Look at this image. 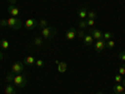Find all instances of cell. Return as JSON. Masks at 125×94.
I'll return each mask as SVG.
<instances>
[{"mask_svg": "<svg viewBox=\"0 0 125 94\" xmlns=\"http://www.w3.org/2000/svg\"><path fill=\"white\" fill-rule=\"evenodd\" d=\"M88 34H90L94 38V40H104L103 33L99 29H96V28H89V33Z\"/></svg>", "mask_w": 125, "mask_h": 94, "instance_id": "cell-5", "label": "cell"}, {"mask_svg": "<svg viewBox=\"0 0 125 94\" xmlns=\"http://www.w3.org/2000/svg\"><path fill=\"white\" fill-rule=\"evenodd\" d=\"M96 94H104V93H103V92H98Z\"/></svg>", "mask_w": 125, "mask_h": 94, "instance_id": "cell-34", "label": "cell"}, {"mask_svg": "<svg viewBox=\"0 0 125 94\" xmlns=\"http://www.w3.org/2000/svg\"><path fill=\"white\" fill-rule=\"evenodd\" d=\"M26 75L25 74H16L14 77V80H13V84L16 87V88H25L26 85Z\"/></svg>", "mask_w": 125, "mask_h": 94, "instance_id": "cell-3", "label": "cell"}, {"mask_svg": "<svg viewBox=\"0 0 125 94\" xmlns=\"http://www.w3.org/2000/svg\"><path fill=\"white\" fill-rule=\"evenodd\" d=\"M8 1H9L10 4H13V5H15V4L18 3V0H8Z\"/></svg>", "mask_w": 125, "mask_h": 94, "instance_id": "cell-31", "label": "cell"}, {"mask_svg": "<svg viewBox=\"0 0 125 94\" xmlns=\"http://www.w3.org/2000/svg\"><path fill=\"white\" fill-rule=\"evenodd\" d=\"M14 77H15V74L13 71H9L8 74H6V82L8 83H13V80H14Z\"/></svg>", "mask_w": 125, "mask_h": 94, "instance_id": "cell-19", "label": "cell"}, {"mask_svg": "<svg viewBox=\"0 0 125 94\" xmlns=\"http://www.w3.org/2000/svg\"><path fill=\"white\" fill-rule=\"evenodd\" d=\"M76 36H78V38H81V39H83V38L85 36V31H84V30H80V31H78Z\"/></svg>", "mask_w": 125, "mask_h": 94, "instance_id": "cell-27", "label": "cell"}, {"mask_svg": "<svg viewBox=\"0 0 125 94\" xmlns=\"http://www.w3.org/2000/svg\"><path fill=\"white\" fill-rule=\"evenodd\" d=\"M119 59L123 60V61H125V50H124V51H120V53H119Z\"/></svg>", "mask_w": 125, "mask_h": 94, "instance_id": "cell-28", "label": "cell"}, {"mask_svg": "<svg viewBox=\"0 0 125 94\" xmlns=\"http://www.w3.org/2000/svg\"><path fill=\"white\" fill-rule=\"evenodd\" d=\"M35 65L38 68H41V67H44V61L41 60V59H38V60H35Z\"/></svg>", "mask_w": 125, "mask_h": 94, "instance_id": "cell-26", "label": "cell"}, {"mask_svg": "<svg viewBox=\"0 0 125 94\" xmlns=\"http://www.w3.org/2000/svg\"><path fill=\"white\" fill-rule=\"evenodd\" d=\"M83 40H84V44L86 47H93V44H94V38L90 34H85V36L83 38Z\"/></svg>", "mask_w": 125, "mask_h": 94, "instance_id": "cell-11", "label": "cell"}, {"mask_svg": "<svg viewBox=\"0 0 125 94\" xmlns=\"http://www.w3.org/2000/svg\"><path fill=\"white\" fill-rule=\"evenodd\" d=\"M88 24H86V20L85 19H80L79 22V28H81V30H84V28H86Z\"/></svg>", "mask_w": 125, "mask_h": 94, "instance_id": "cell-22", "label": "cell"}, {"mask_svg": "<svg viewBox=\"0 0 125 94\" xmlns=\"http://www.w3.org/2000/svg\"><path fill=\"white\" fill-rule=\"evenodd\" d=\"M78 15H79L80 19H86L88 18V10H86V8H80L78 10Z\"/></svg>", "mask_w": 125, "mask_h": 94, "instance_id": "cell-15", "label": "cell"}, {"mask_svg": "<svg viewBox=\"0 0 125 94\" xmlns=\"http://www.w3.org/2000/svg\"><path fill=\"white\" fill-rule=\"evenodd\" d=\"M121 84H123V85L125 87V79H123V83H121Z\"/></svg>", "mask_w": 125, "mask_h": 94, "instance_id": "cell-33", "label": "cell"}, {"mask_svg": "<svg viewBox=\"0 0 125 94\" xmlns=\"http://www.w3.org/2000/svg\"><path fill=\"white\" fill-rule=\"evenodd\" d=\"M119 74L120 75H125V65H123V67L119 68Z\"/></svg>", "mask_w": 125, "mask_h": 94, "instance_id": "cell-29", "label": "cell"}, {"mask_svg": "<svg viewBox=\"0 0 125 94\" xmlns=\"http://www.w3.org/2000/svg\"><path fill=\"white\" fill-rule=\"evenodd\" d=\"M121 94H125V92H124V93H121Z\"/></svg>", "mask_w": 125, "mask_h": 94, "instance_id": "cell-35", "label": "cell"}, {"mask_svg": "<svg viewBox=\"0 0 125 94\" xmlns=\"http://www.w3.org/2000/svg\"><path fill=\"white\" fill-rule=\"evenodd\" d=\"M111 94H115V93H111Z\"/></svg>", "mask_w": 125, "mask_h": 94, "instance_id": "cell-36", "label": "cell"}, {"mask_svg": "<svg viewBox=\"0 0 125 94\" xmlns=\"http://www.w3.org/2000/svg\"><path fill=\"white\" fill-rule=\"evenodd\" d=\"M8 13L11 15V16H14V18H16V16H19L20 15V10L15 6V5H13V4H10L9 6H8Z\"/></svg>", "mask_w": 125, "mask_h": 94, "instance_id": "cell-9", "label": "cell"}, {"mask_svg": "<svg viewBox=\"0 0 125 94\" xmlns=\"http://www.w3.org/2000/svg\"><path fill=\"white\" fill-rule=\"evenodd\" d=\"M95 18H96V13L94 12V10H89V12H88V18H86V19H94V20H95Z\"/></svg>", "mask_w": 125, "mask_h": 94, "instance_id": "cell-21", "label": "cell"}, {"mask_svg": "<svg viewBox=\"0 0 125 94\" xmlns=\"http://www.w3.org/2000/svg\"><path fill=\"white\" fill-rule=\"evenodd\" d=\"M124 90H125V87L121 84V83H116L113 88V92L115 94H121V93H124Z\"/></svg>", "mask_w": 125, "mask_h": 94, "instance_id": "cell-12", "label": "cell"}, {"mask_svg": "<svg viewBox=\"0 0 125 94\" xmlns=\"http://www.w3.org/2000/svg\"><path fill=\"white\" fill-rule=\"evenodd\" d=\"M6 26L10 29H14V30H19L20 28L23 26V20L20 18H8L6 19Z\"/></svg>", "mask_w": 125, "mask_h": 94, "instance_id": "cell-1", "label": "cell"}, {"mask_svg": "<svg viewBox=\"0 0 125 94\" xmlns=\"http://www.w3.org/2000/svg\"><path fill=\"white\" fill-rule=\"evenodd\" d=\"M114 47H115V41H114L113 39L106 41V48H109V49H113Z\"/></svg>", "mask_w": 125, "mask_h": 94, "instance_id": "cell-23", "label": "cell"}, {"mask_svg": "<svg viewBox=\"0 0 125 94\" xmlns=\"http://www.w3.org/2000/svg\"><path fill=\"white\" fill-rule=\"evenodd\" d=\"M33 44H34L35 47L40 48L41 45H43V38H39V36H35V38L33 39Z\"/></svg>", "mask_w": 125, "mask_h": 94, "instance_id": "cell-17", "label": "cell"}, {"mask_svg": "<svg viewBox=\"0 0 125 94\" xmlns=\"http://www.w3.org/2000/svg\"><path fill=\"white\" fill-rule=\"evenodd\" d=\"M114 80H115L116 83H123V75H120V74H116L115 77H114Z\"/></svg>", "mask_w": 125, "mask_h": 94, "instance_id": "cell-25", "label": "cell"}, {"mask_svg": "<svg viewBox=\"0 0 125 94\" xmlns=\"http://www.w3.org/2000/svg\"><path fill=\"white\" fill-rule=\"evenodd\" d=\"M66 69H68V64L65 61H59V64H58V71L59 73H65L66 71Z\"/></svg>", "mask_w": 125, "mask_h": 94, "instance_id": "cell-14", "label": "cell"}, {"mask_svg": "<svg viewBox=\"0 0 125 94\" xmlns=\"http://www.w3.org/2000/svg\"><path fill=\"white\" fill-rule=\"evenodd\" d=\"M113 36H114V34L111 33V31H106V33H104V34H103V38H104V40H105V41L111 40Z\"/></svg>", "mask_w": 125, "mask_h": 94, "instance_id": "cell-18", "label": "cell"}, {"mask_svg": "<svg viewBox=\"0 0 125 94\" xmlns=\"http://www.w3.org/2000/svg\"><path fill=\"white\" fill-rule=\"evenodd\" d=\"M35 60H36V59H35L33 55H28V57L24 59V64L28 65V67H31L33 64H35Z\"/></svg>", "mask_w": 125, "mask_h": 94, "instance_id": "cell-13", "label": "cell"}, {"mask_svg": "<svg viewBox=\"0 0 125 94\" xmlns=\"http://www.w3.org/2000/svg\"><path fill=\"white\" fill-rule=\"evenodd\" d=\"M0 26L8 28V26H6V19H1V20H0Z\"/></svg>", "mask_w": 125, "mask_h": 94, "instance_id": "cell-30", "label": "cell"}, {"mask_svg": "<svg viewBox=\"0 0 125 94\" xmlns=\"http://www.w3.org/2000/svg\"><path fill=\"white\" fill-rule=\"evenodd\" d=\"M38 23H39V22H36V20H35L34 18H29V19H26V20H25L24 26H25L28 30H33V29L38 28Z\"/></svg>", "mask_w": 125, "mask_h": 94, "instance_id": "cell-6", "label": "cell"}, {"mask_svg": "<svg viewBox=\"0 0 125 94\" xmlns=\"http://www.w3.org/2000/svg\"><path fill=\"white\" fill-rule=\"evenodd\" d=\"M45 26H48V20H45V19L40 20V22L38 23V28H40V29H43V28H45Z\"/></svg>", "mask_w": 125, "mask_h": 94, "instance_id": "cell-20", "label": "cell"}, {"mask_svg": "<svg viewBox=\"0 0 125 94\" xmlns=\"http://www.w3.org/2000/svg\"><path fill=\"white\" fill-rule=\"evenodd\" d=\"M0 48H3V50H8L10 48V43L6 39H1L0 40Z\"/></svg>", "mask_w": 125, "mask_h": 94, "instance_id": "cell-16", "label": "cell"}, {"mask_svg": "<svg viewBox=\"0 0 125 94\" xmlns=\"http://www.w3.org/2000/svg\"><path fill=\"white\" fill-rule=\"evenodd\" d=\"M40 34H41V36H43L44 39L50 40V39H53L56 35V28L48 25V26H45L43 29H40Z\"/></svg>", "mask_w": 125, "mask_h": 94, "instance_id": "cell-2", "label": "cell"}, {"mask_svg": "<svg viewBox=\"0 0 125 94\" xmlns=\"http://www.w3.org/2000/svg\"><path fill=\"white\" fill-rule=\"evenodd\" d=\"M94 48H95V50L98 53H100V51H103L106 48V41L105 40H96L95 44H94Z\"/></svg>", "mask_w": 125, "mask_h": 94, "instance_id": "cell-7", "label": "cell"}, {"mask_svg": "<svg viewBox=\"0 0 125 94\" xmlns=\"http://www.w3.org/2000/svg\"><path fill=\"white\" fill-rule=\"evenodd\" d=\"M4 58V55H3V53H1V51H0V60H1Z\"/></svg>", "mask_w": 125, "mask_h": 94, "instance_id": "cell-32", "label": "cell"}, {"mask_svg": "<svg viewBox=\"0 0 125 94\" xmlns=\"http://www.w3.org/2000/svg\"><path fill=\"white\" fill-rule=\"evenodd\" d=\"M76 34H78V31L75 28H69L66 30V34H65V38L68 40H73V39H75L76 38Z\"/></svg>", "mask_w": 125, "mask_h": 94, "instance_id": "cell-10", "label": "cell"}, {"mask_svg": "<svg viewBox=\"0 0 125 94\" xmlns=\"http://www.w3.org/2000/svg\"><path fill=\"white\" fill-rule=\"evenodd\" d=\"M85 20H86V24H88V26L93 28L94 25H95V20H94V19H85Z\"/></svg>", "mask_w": 125, "mask_h": 94, "instance_id": "cell-24", "label": "cell"}, {"mask_svg": "<svg viewBox=\"0 0 125 94\" xmlns=\"http://www.w3.org/2000/svg\"><path fill=\"white\" fill-rule=\"evenodd\" d=\"M4 94H16V87L13 83H8L4 87Z\"/></svg>", "mask_w": 125, "mask_h": 94, "instance_id": "cell-8", "label": "cell"}, {"mask_svg": "<svg viewBox=\"0 0 125 94\" xmlns=\"http://www.w3.org/2000/svg\"><path fill=\"white\" fill-rule=\"evenodd\" d=\"M24 63L23 61H15L14 63V64L11 65V70H10V71H13L14 73V74H21V73L24 71Z\"/></svg>", "mask_w": 125, "mask_h": 94, "instance_id": "cell-4", "label": "cell"}]
</instances>
